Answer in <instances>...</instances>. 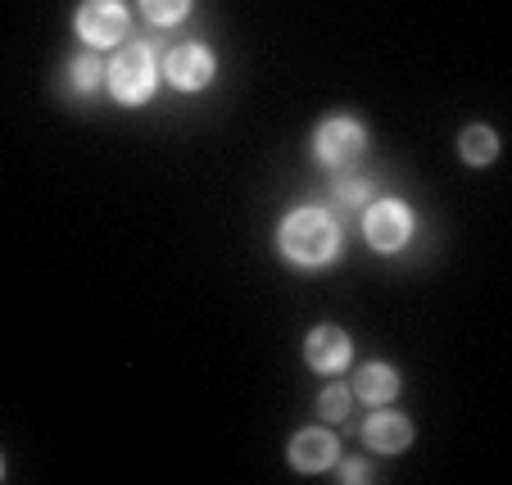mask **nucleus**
Wrapping results in <instances>:
<instances>
[{
    "instance_id": "nucleus-1",
    "label": "nucleus",
    "mask_w": 512,
    "mask_h": 485,
    "mask_svg": "<svg viewBox=\"0 0 512 485\" xmlns=\"http://www.w3.org/2000/svg\"><path fill=\"white\" fill-rule=\"evenodd\" d=\"M340 250H345L340 218H331V209H322V204H300L277 223V254L290 268L318 272L336 263Z\"/></svg>"
},
{
    "instance_id": "nucleus-2",
    "label": "nucleus",
    "mask_w": 512,
    "mask_h": 485,
    "mask_svg": "<svg viewBox=\"0 0 512 485\" xmlns=\"http://www.w3.org/2000/svg\"><path fill=\"white\" fill-rule=\"evenodd\" d=\"M159 82H164L159 78V55L150 41H123V46H114V59H105V91L123 109L150 105Z\"/></svg>"
},
{
    "instance_id": "nucleus-3",
    "label": "nucleus",
    "mask_w": 512,
    "mask_h": 485,
    "mask_svg": "<svg viewBox=\"0 0 512 485\" xmlns=\"http://www.w3.org/2000/svg\"><path fill=\"white\" fill-rule=\"evenodd\" d=\"M309 146H313L318 168H327V173H345L349 164H358V159L368 155V123L354 118V114H331L313 127Z\"/></svg>"
},
{
    "instance_id": "nucleus-4",
    "label": "nucleus",
    "mask_w": 512,
    "mask_h": 485,
    "mask_svg": "<svg viewBox=\"0 0 512 485\" xmlns=\"http://www.w3.org/2000/svg\"><path fill=\"white\" fill-rule=\"evenodd\" d=\"M413 232H417L413 204L395 200V195L363 204V241H368V250H377V254H399L408 241H413Z\"/></svg>"
},
{
    "instance_id": "nucleus-5",
    "label": "nucleus",
    "mask_w": 512,
    "mask_h": 485,
    "mask_svg": "<svg viewBox=\"0 0 512 485\" xmlns=\"http://www.w3.org/2000/svg\"><path fill=\"white\" fill-rule=\"evenodd\" d=\"M73 32L87 50H114L132 32V10L127 0H82L73 14Z\"/></svg>"
},
{
    "instance_id": "nucleus-6",
    "label": "nucleus",
    "mask_w": 512,
    "mask_h": 485,
    "mask_svg": "<svg viewBox=\"0 0 512 485\" xmlns=\"http://www.w3.org/2000/svg\"><path fill=\"white\" fill-rule=\"evenodd\" d=\"M159 78L173 91H182V96H195V91H204L218 78V59H213V50L204 41H182V46H173L159 59Z\"/></svg>"
},
{
    "instance_id": "nucleus-7",
    "label": "nucleus",
    "mask_w": 512,
    "mask_h": 485,
    "mask_svg": "<svg viewBox=\"0 0 512 485\" xmlns=\"http://www.w3.org/2000/svg\"><path fill=\"white\" fill-rule=\"evenodd\" d=\"M304 363H309L318 377H340V372L354 363V340H349L345 327L336 322H322L304 336Z\"/></svg>"
},
{
    "instance_id": "nucleus-8",
    "label": "nucleus",
    "mask_w": 512,
    "mask_h": 485,
    "mask_svg": "<svg viewBox=\"0 0 512 485\" xmlns=\"http://www.w3.org/2000/svg\"><path fill=\"white\" fill-rule=\"evenodd\" d=\"M336 458H340V440L331 436V427H304V431H295L286 445V463L300 476L331 472Z\"/></svg>"
},
{
    "instance_id": "nucleus-9",
    "label": "nucleus",
    "mask_w": 512,
    "mask_h": 485,
    "mask_svg": "<svg viewBox=\"0 0 512 485\" xmlns=\"http://www.w3.org/2000/svg\"><path fill=\"white\" fill-rule=\"evenodd\" d=\"M363 445H368L372 454H386V458L404 454V449L413 445V422H408L404 413H395L390 404L372 408L368 422H363Z\"/></svg>"
},
{
    "instance_id": "nucleus-10",
    "label": "nucleus",
    "mask_w": 512,
    "mask_h": 485,
    "mask_svg": "<svg viewBox=\"0 0 512 485\" xmlns=\"http://www.w3.org/2000/svg\"><path fill=\"white\" fill-rule=\"evenodd\" d=\"M399 372L390 368V363H381V359H372V363H358L354 368V377H349V395L358 399V404H368V408H381V404H390V399L399 395Z\"/></svg>"
},
{
    "instance_id": "nucleus-11",
    "label": "nucleus",
    "mask_w": 512,
    "mask_h": 485,
    "mask_svg": "<svg viewBox=\"0 0 512 485\" xmlns=\"http://www.w3.org/2000/svg\"><path fill=\"white\" fill-rule=\"evenodd\" d=\"M458 159L467 168H490L499 159V132L490 123H472L458 132Z\"/></svg>"
},
{
    "instance_id": "nucleus-12",
    "label": "nucleus",
    "mask_w": 512,
    "mask_h": 485,
    "mask_svg": "<svg viewBox=\"0 0 512 485\" xmlns=\"http://www.w3.org/2000/svg\"><path fill=\"white\" fill-rule=\"evenodd\" d=\"M68 87L78 91V96H96L105 87V59H100V50H82V55L68 59Z\"/></svg>"
},
{
    "instance_id": "nucleus-13",
    "label": "nucleus",
    "mask_w": 512,
    "mask_h": 485,
    "mask_svg": "<svg viewBox=\"0 0 512 485\" xmlns=\"http://www.w3.org/2000/svg\"><path fill=\"white\" fill-rule=\"evenodd\" d=\"M136 5H141V19L150 28H177L195 10V0H136Z\"/></svg>"
},
{
    "instance_id": "nucleus-14",
    "label": "nucleus",
    "mask_w": 512,
    "mask_h": 485,
    "mask_svg": "<svg viewBox=\"0 0 512 485\" xmlns=\"http://www.w3.org/2000/svg\"><path fill=\"white\" fill-rule=\"evenodd\" d=\"M349 408H354L349 386H345V381H336V377H327V386H322V395H318V418L336 427V422L349 418Z\"/></svg>"
},
{
    "instance_id": "nucleus-15",
    "label": "nucleus",
    "mask_w": 512,
    "mask_h": 485,
    "mask_svg": "<svg viewBox=\"0 0 512 485\" xmlns=\"http://www.w3.org/2000/svg\"><path fill=\"white\" fill-rule=\"evenodd\" d=\"M372 186H377V182H368V177H358V173H345V177H336V182H331V191H336L340 209H363V204L372 200Z\"/></svg>"
},
{
    "instance_id": "nucleus-16",
    "label": "nucleus",
    "mask_w": 512,
    "mask_h": 485,
    "mask_svg": "<svg viewBox=\"0 0 512 485\" xmlns=\"http://www.w3.org/2000/svg\"><path fill=\"white\" fill-rule=\"evenodd\" d=\"M336 467H340V481L345 485H363V481H372V467H368V458H336Z\"/></svg>"
},
{
    "instance_id": "nucleus-17",
    "label": "nucleus",
    "mask_w": 512,
    "mask_h": 485,
    "mask_svg": "<svg viewBox=\"0 0 512 485\" xmlns=\"http://www.w3.org/2000/svg\"><path fill=\"white\" fill-rule=\"evenodd\" d=\"M0 481H5V454H0Z\"/></svg>"
}]
</instances>
